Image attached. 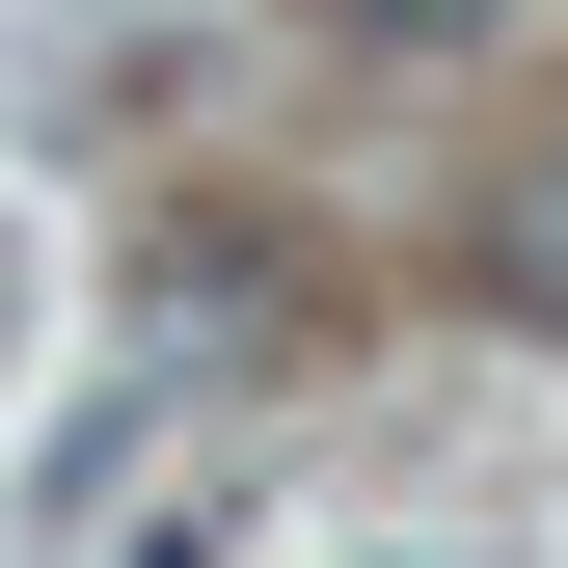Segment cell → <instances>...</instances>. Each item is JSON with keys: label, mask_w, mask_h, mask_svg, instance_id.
Listing matches in <instances>:
<instances>
[{"label": "cell", "mask_w": 568, "mask_h": 568, "mask_svg": "<svg viewBox=\"0 0 568 568\" xmlns=\"http://www.w3.org/2000/svg\"><path fill=\"white\" fill-rule=\"evenodd\" d=\"M487 298H515V325H568V163H541V190H487Z\"/></svg>", "instance_id": "6da1fadb"}, {"label": "cell", "mask_w": 568, "mask_h": 568, "mask_svg": "<svg viewBox=\"0 0 568 568\" xmlns=\"http://www.w3.org/2000/svg\"><path fill=\"white\" fill-rule=\"evenodd\" d=\"M325 28H352V54H460L487 0H325Z\"/></svg>", "instance_id": "7a4b0ae2"}]
</instances>
